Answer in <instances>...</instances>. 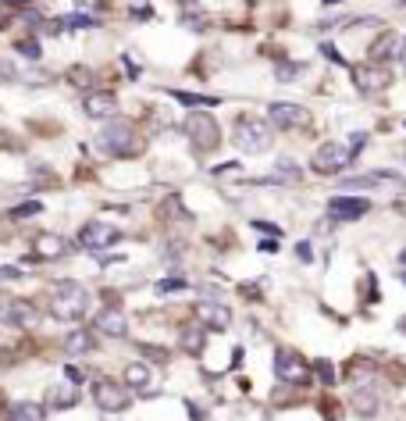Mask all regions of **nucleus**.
I'll return each instance as SVG.
<instances>
[{"label":"nucleus","instance_id":"1","mask_svg":"<svg viewBox=\"0 0 406 421\" xmlns=\"http://www.w3.org/2000/svg\"><path fill=\"white\" fill-rule=\"evenodd\" d=\"M86 307H89V293H86V286H79V282H57L53 286V296H50V314L57 322H79L82 314H86Z\"/></svg>","mask_w":406,"mask_h":421},{"label":"nucleus","instance_id":"2","mask_svg":"<svg viewBox=\"0 0 406 421\" xmlns=\"http://www.w3.org/2000/svg\"><path fill=\"white\" fill-rule=\"evenodd\" d=\"M186 136L193 139V146L196 150H214L217 143H221V129H217V122L210 118V115H203V111H193L189 118H186Z\"/></svg>","mask_w":406,"mask_h":421},{"label":"nucleus","instance_id":"3","mask_svg":"<svg viewBox=\"0 0 406 421\" xmlns=\"http://www.w3.org/2000/svg\"><path fill=\"white\" fill-rule=\"evenodd\" d=\"M310 165H314V172H321V175H335V172H342V168L353 165V153H350V146H345V143H321Z\"/></svg>","mask_w":406,"mask_h":421},{"label":"nucleus","instance_id":"4","mask_svg":"<svg viewBox=\"0 0 406 421\" xmlns=\"http://www.w3.org/2000/svg\"><path fill=\"white\" fill-rule=\"evenodd\" d=\"M96 146H100L103 153H110V157H125V153L136 150V132H132V125H125V122H114V125H107V129L100 132Z\"/></svg>","mask_w":406,"mask_h":421},{"label":"nucleus","instance_id":"5","mask_svg":"<svg viewBox=\"0 0 406 421\" xmlns=\"http://www.w3.org/2000/svg\"><path fill=\"white\" fill-rule=\"evenodd\" d=\"M274 375H278L281 382L303 386V382H310V364H307L303 353H296V350H278V353H274Z\"/></svg>","mask_w":406,"mask_h":421},{"label":"nucleus","instance_id":"6","mask_svg":"<svg viewBox=\"0 0 406 421\" xmlns=\"http://www.w3.org/2000/svg\"><path fill=\"white\" fill-rule=\"evenodd\" d=\"M310 111L303 108V103H285V100H274L271 108H267V122L274 129H303L310 125Z\"/></svg>","mask_w":406,"mask_h":421},{"label":"nucleus","instance_id":"7","mask_svg":"<svg viewBox=\"0 0 406 421\" xmlns=\"http://www.w3.org/2000/svg\"><path fill=\"white\" fill-rule=\"evenodd\" d=\"M93 400H96V407L107 410V414H122L132 396H129V386L110 382V379H100V382L93 386Z\"/></svg>","mask_w":406,"mask_h":421},{"label":"nucleus","instance_id":"8","mask_svg":"<svg viewBox=\"0 0 406 421\" xmlns=\"http://www.w3.org/2000/svg\"><path fill=\"white\" fill-rule=\"evenodd\" d=\"M236 146H239L243 153H264V150L271 146V136H267L264 122H253V118L239 122V125H236Z\"/></svg>","mask_w":406,"mask_h":421},{"label":"nucleus","instance_id":"9","mask_svg":"<svg viewBox=\"0 0 406 421\" xmlns=\"http://www.w3.org/2000/svg\"><path fill=\"white\" fill-rule=\"evenodd\" d=\"M0 322L15 325V329H36L39 325V310L29 300H4L0 303Z\"/></svg>","mask_w":406,"mask_h":421},{"label":"nucleus","instance_id":"10","mask_svg":"<svg viewBox=\"0 0 406 421\" xmlns=\"http://www.w3.org/2000/svg\"><path fill=\"white\" fill-rule=\"evenodd\" d=\"M122 239V232L114 229V225H107V222H86L82 225V232H79V246H86V250H107V246H114Z\"/></svg>","mask_w":406,"mask_h":421},{"label":"nucleus","instance_id":"11","mask_svg":"<svg viewBox=\"0 0 406 421\" xmlns=\"http://www.w3.org/2000/svg\"><path fill=\"white\" fill-rule=\"evenodd\" d=\"M328 210H331L335 222H360L371 210V200H364V196H331Z\"/></svg>","mask_w":406,"mask_h":421},{"label":"nucleus","instance_id":"12","mask_svg":"<svg viewBox=\"0 0 406 421\" xmlns=\"http://www.w3.org/2000/svg\"><path fill=\"white\" fill-rule=\"evenodd\" d=\"M96 332H103V336H110V339H122L125 332H129V318H125V310L122 307H103L100 314H96Z\"/></svg>","mask_w":406,"mask_h":421},{"label":"nucleus","instance_id":"13","mask_svg":"<svg viewBox=\"0 0 406 421\" xmlns=\"http://www.w3.org/2000/svg\"><path fill=\"white\" fill-rule=\"evenodd\" d=\"M125 386L136 389L139 396H157V389H160V386H157V375L150 372L146 364H139V360L125 367Z\"/></svg>","mask_w":406,"mask_h":421},{"label":"nucleus","instance_id":"14","mask_svg":"<svg viewBox=\"0 0 406 421\" xmlns=\"http://www.w3.org/2000/svg\"><path fill=\"white\" fill-rule=\"evenodd\" d=\"M196 314H200L203 329H214V332H224V329L231 325V310H228L224 303H217V300H203V303H196Z\"/></svg>","mask_w":406,"mask_h":421},{"label":"nucleus","instance_id":"15","mask_svg":"<svg viewBox=\"0 0 406 421\" xmlns=\"http://www.w3.org/2000/svg\"><path fill=\"white\" fill-rule=\"evenodd\" d=\"M82 111L89 115V118H110V115H118V96H114V93H86L82 96Z\"/></svg>","mask_w":406,"mask_h":421},{"label":"nucleus","instance_id":"16","mask_svg":"<svg viewBox=\"0 0 406 421\" xmlns=\"http://www.w3.org/2000/svg\"><path fill=\"white\" fill-rule=\"evenodd\" d=\"M353 82H357V89H360L364 96H371V93H378V89L388 86V72L371 68V65H360V68H353Z\"/></svg>","mask_w":406,"mask_h":421},{"label":"nucleus","instance_id":"17","mask_svg":"<svg viewBox=\"0 0 406 421\" xmlns=\"http://www.w3.org/2000/svg\"><path fill=\"white\" fill-rule=\"evenodd\" d=\"M32 253L43 257V260H57V257H65V253H68V243H65L61 236H53V232H43V236H36Z\"/></svg>","mask_w":406,"mask_h":421},{"label":"nucleus","instance_id":"18","mask_svg":"<svg viewBox=\"0 0 406 421\" xmlns=\"http://www.w3.org/2000/svg\"><path fill=\"white\" fill-rule=\"evenodd\" d=\"M75 403H79V386H72V382H61L46 393V407H53V410H65Z\"/></svg>","mask_w":406,"mask_h":421},{"label":"nucleus","instance_id":"19","mask_svg":"<svg viewBox=\"0 0 406 421\" xmlns=\"http://www.w3.org/2000/svg\"><path fill=\"white\" fill-rule=\"evenodd\" d=\"M179 346L186 350V353H203V346H207V329L203 325H186L182 332H179Z\"/></svg>","mask_w":406,"mask_h":421},{"label":"nucleus","instance_id":"20","mask_svg":"<svg viewBox=\"0 0 406 421\" xmlns=\"http://www.w3.org/2000/svg\"><path fill=\"white\" fill-rule=\"evenodd\" d=\"M93 346H96V339H93V332H86V329H75V332L65 336V350H68V353H93Z\"/></svg>","mask_w":406,"mask_h":421},{"label":"nucleus","instance_id":"21","mask_svg":"<svg viewBox=\"0 0 406 421\" xmlns=\"http://www.w3.org/2000/svg\"><path fill=\"white\" fill-rule=\"evenodd\" d=\"M43 417H46V410L39 403H29V400H22L8 410V421H43Z\"/></svg>","mask_w":406,"mask_h":421},{"label":"nucleus","instance_id":"22","mask_svg":"<svg viewBox=\"0 0 406 421\" xmlns=\"http://www.w3.org/2000/svg\"><path fill=\"white\" fill-rule=\"evenodd\" d=\"M399 50V36L395 32H381L378 36V43H371V58L374 61H385V58H392Z\"/></svg>","mask_w":406,"mask_h":421},{"label":"nucleus","instance_id":"23","mask_svg":"<svg viewBox=\"0 0 406 421\" xmlns=\"http://www.w3.org/2000/svg\"><path fill=\"white\" fill-rule=\"evenodd\" d=\"M353 407H357L364 417H371V414H378L381 400H378V396H371L367 389H357V393H353Z\"/></svg>","mask_w":406,"mask_h":421},{"label":"nucleus","instance_id":"24","mask_svg":"<svg viewBox=\"0 0 406 421\" xmlns=\"http://www.w3.org/2000/svg\"><path fill=\"white\" fill-rule=\"evenodd\" d=\"M179 103H186V108H214V103H221V96H200V93H171Z\"/></svg>","mask_w":406,"mask_h":421},{"label":"nucleus","instance_id":"25","mask_svg":"<svg viewBox=\"0 0 406 421\" xmlns=\"http://www.w3.org/2000/svg\"><path fill=\"white\" fill-rule=\"evenodd\" d=\"M303 68H307V65H300V61H296V65H278L274 79H278V82H293V79L303 75Z\"/></svg>","mask_w":406,"mask_h":421},{"label":"nucleus","instance_id":"26","mask_svg":"<svg viewBox=\"0 0 406 421\" xmlns=\"http://www.w3.org/2000/svg\"><path fill=\"white\" fill-rule=\"evenodd\" d=\"M65 29H93V25H100L93 15H68L65 22H61Z\"/></svg>","mask_w":406,"mask_h":421},{"label":"nucleus","instance_id":"27","mask_svg":"<svg viewBox=\"0 0 406 421\" xmlns=\"http://www.w3.org/2000/svg\"><path fill=\"white\" fill-rule=\"evenodd\" d=\"M278 175H285V179H293V182H300V165L296 161H288V157H278Z\"/></svg>","mask_w":406,"mask_h":421},{"label":"nucleus","instance_id":"28","mask_svg":"<svg viewBox=\"0 0 406 421\" xmlns=\"http://www.w3.org/2000/svg\"><path fill=\"white\" fill-rule=\"evenodd\" d=\"M39 210H43V203H39V200H25V203H18V207L11 210V215H15V218H36Z\"/></svg>","mask_w":406,"mask_h":421},{"label":"nucleus","instance_id":"29","mask_svg":"<svg viewBox=\"0 0 406 421\" xmlns=\"http://www.w3.org/2000/svg\"><path fill=\"white\" fill-rule=\"evenodd\" d=\"M314 367H317V375H321V382H324V386H331V382H335V367H331V360H317Z\"/></svg>","mask_w":406,"mask_h":421},{"label":"nucleus","instance_id":"30","mask_svg":"<svg viewBox=\"0 0 406 421\" xmlns=\"http://www.w3.org/2000/svg\"><path fill=\"white\" fill-rule=\"evenodd\" d=\"M153 289H157V293H179V289H186V279H164V282H157Z\"/></svg>","mask_w":406,"mask_h":421},{"label":"nucleus","instance_id":"31","mask_svg":"<svg viewBox=\"0 0 406 421\" xmlns=\"http://www.w3.org/2000/svg\"><path fill=\"white\" fill-rule=\"evenodd\" d=\"M18 50H22V54H25V58H32V61H36V58L43 54V50H39V43H36V39H22V43H18Z\"/></svg>","mask_w":406,"mask_h":421},{"label":"nucleus","instance_id":"32","mask_svg":"<svg viewBox=\"0 0 406 421\" xmlns=\"http://www.w3.org/2000/svg\"><path fill=\"white\" fill-rule=\"evenodd\" d=\"M75 8L82 15H93V11H103V0H75Z\"/></svg>","mask_w":406,"mask_h":421},{"label":"nucleus","instance_id":"33","mask_svg":"<svg viewBox=\"0 0 406 421\" xmlns=\"http://www.w3.org/2000/svg\"><path fill=\"white\" fill-rule=\"evenodd\" d=\"M125 72H129V79H139V72H143V68H139V61H136L132 54H125Z\"/></svg>","mask_w":406,"mask_h":421},{"label":"nucleus","instance_id":"34","mask_svg":"<svg viewBox=\"0 0 406 421\" xmlns=\"http://www.w3.org/2000/svg\"><path fill=\"white\" fill-rule=\"evenodd\" d=\"M253 229H257V232H267V236H281V229H278V225H271V222H260V218L253 222Z\"/></svg>","mask_w":406,"mask_h":421},{"label":"nucleus","instance_id":"35","mask_svg":"<svg viewBox=\"0 0 406 421\" xmlns=\"http://www.w3.org/2000/svg\"><path fill=\"white\" fill-rule=\"evenodd\" d=\"M65 379H68L72 386H79V382H82V372H79L75 364H68V367H65Z\"/></svg>","mask_w":406,"mask_h":421},{"label":"nucleus","instance_id":"36","mask_svg":"<svg viewBox=\"0 0 406 421\" xmlns=\"http://www.w3.org/2000/svg\"><path fill=\"white\" fill-rule=\"evenodd\" d=\"M11 279H22V268H0V282H11Z\"/></svg>","mask_w":406,"mask_h":421},{"label":"nucleus","instance_id":"37","mask_svg":"<svg viewBox=\"0 0 406 421\" xmlns=\"http://www.w3.org/2000/svg\"><path fill=\"white\" fill-rule=\"evenodd\" d=\"M68 79H72L75 86H89V72H82V68H75V72H72Z\"/></svg>","mask_w":406,"mask_h":421},{"label":"nucleus","instance_id":"38","mask_svg":"<svg viewBox=\"0 0 406 421\" xmlns=\"http://www.w3.org/2000/svg\"><path fill=\"white\" fill-rule=\"evenodd\" d=\"M296 253H300V260H310V257H314L310 243H300V246H296Z\"/></svg>","mask_w":406,"mask_h":421},{"label":"nucleus","instance_id":"39","mask_svg":"<svg viewBox=\"0 0 406 421\" xmlns=\"http://www.w3.org/2000/svg\"><path fill=\"white\" fill-rule=\"evenodd\" d=\"M132 11H136V18H150V15H153L146 4H139V8H132Z\"/></svg>","mask_w":406,"mask_h":421},{"label":"nucleus","instance_id":"40","mask_svg":"<svg viewBox=\"0 0 406 421\" xmlns=\"http://www.w3.org/2000/svg\"><path fill=\"white\" fill-rule=\"evenodd\" d=\"M4 25H8V4L0 0V29H4Z\"/></svg>","mask_w":406,"mask_h":421},{"label":"nucleus","instance_id":"41","mask_svg":"<svg viewBox=\"0 0 406 421\" xmlns=\"http://www.w3.org/2000/svg\"><path fill=\"white\" fill-rule=\"evenodd\" d=\"M395 54H399V61H402V65H406V36H402V39H399V50H395Z\"/></svg>","mask_w":406,"mask_h":421},{"label":"nucleus","instance_id":"42","mask_svg":"<svg viewBox=\"0 0 406 421\" xmlns=\"http://www.w3.org/2000/svg\"><path fill=\"white\" fill-rule=\"evenodd\" d=\"M399 332H402V336H406V318H399Z\"/></svg>","mask_w":406,"mask_h":421},{"label":"nucleus","instance_id":"43","mask_svg":"<svg viewBox=\"0 0 406 421\" xmlns=\"http://www.w3.org/2000/svg\"><path fill=\"white\" fill-rule=\"evenodd\" d=\"M399 265H402V268H406V250H402V253H399Z\"/></svg>","mask_w":406,"mask_h":421},{"label":"nucleus","instance_id":"44","mask_svg":"<svg viewBox=\"0 0 406 421\" xmlns=\"http://www.w3.org/2000/svg\"><path fill=\"white\" fill-rule=\"evenodd\" d=\"M331 4H338V0H324V8H331Z\"/></svg>","mask_w":406,"mask_h":421},{"label":"nucleus","instance_id":"45","mask_svg":"<svg viewBox=\"0 0 406 421\" xmlns=\"http://www.w3.org/2000/svg\"><path fill=\"white\" fill-rule=\"evenodd\" d=\"M179 4H196V0H179Z\"/></svg>","mask_w":406,"mask_h":421},{"label":"nucleus","instance_id":"46","mask_svg":"<svg viewBox=\"0 0 406 421\" xmlns=\"http://www.w3.org/2000/svg\"><path fill=\"white\" fill-rule=\"evenodd\" d=\"M399 8H402V11H406V0H399Z\"/></svg>","mask_w":406,"mask_h":421},{"label":"nucleus","instance_id":"47","mask_svg":"<svg viewBox=\"0 0 406 421\" xmlns=\"http://www.w3.org/2000/svg\"><path fill=\"white\" fill-rule=\"evenodd\" d=\"M399 279H402V282H406V272H402V275H399Z\"/></svg>","mask_w":406,"mask_h":421}]
</instances>
